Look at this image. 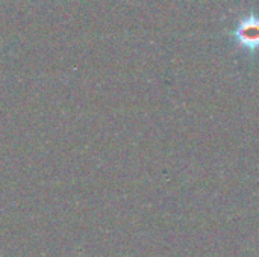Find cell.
<instances>
[{"mask_svg": "<svg viewBox=\"0 0 259 257\" xmlns=\"http://www.w3.org/2000/svg\"><path fill=\"white\" fill-rule=\"evenodd\" d=\"M238 47L249 53H255L259 50V15L250 12L246 15L238 26L231 32Z\"/></svg>", "mask_w": 259, "mask_h": 257, "instance_id": "6da1fadb", "label": "cell"}]
</instances>
